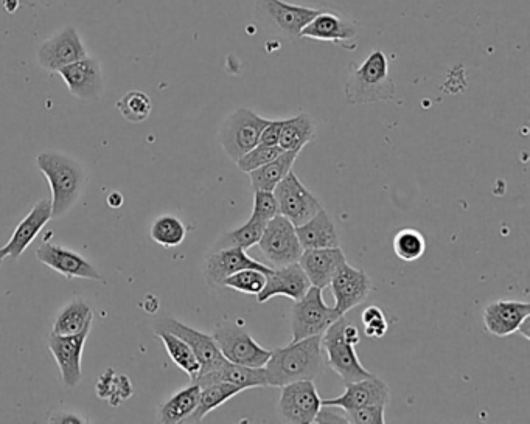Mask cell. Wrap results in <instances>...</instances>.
<instances>
[{
  "label": "cell",
  "instance_id": "cell-1",
  "mask_svg": "<svg viewBox=\"0 0 530 424\" xmlns=\"http://www.w3.org/2000/svg\"><path fill=\"white\" fill-rule=\"evenodd\" d=\"M322 334L293 341L283 348L272 350L266 362L269 387H282L294 381H316L325 372Z\"/></svg>",
  "mask_w": 530,
  "mask_h": 424
},
{
  "label": "cell",
  "instance_id": "cell-2",
  "mask_svg": "<svg viewBox=\"0 0 530 424\" xmlns=\"http://www.w3.org/2000/svg\"><path fill=\"white\" fill-rule=\"evenodd\" d=\"M36 165L50 185L53 218L67 215L77 204L86 184L80 162L66 154L46 151L36 157Z\"/></svg>",
  "mask_w": 530,
  "mask_h": 424
},
{
  "label": "cell",
  "instance_id": "cell-3",
  "mask_svg": "<svg viewBox=\"0 0 530 424\" xmlns=\"http://www.w3.org/2000/svg\"><path fill=\"white\" fill-rule=\"evenodd\" d=\"M350 105H374L395 97V83L389 75L388 58L381 50H374L358 69L353 70L346 86Z\"/></svg>",
  "mask_w": 530,
  "mask_h": 424
},
{
  "label": "cell",
  "instance_id": "cell-4",
  "mask_svg": "<svg viewBox=\"0 0 530 424\" xmlns=\"http://www.w3.org/2000/svg\"><path fill=\"white\" fill-rule=\"evenodd\" d=\"M346 322V316L339 317L322 334V350H324L325 362L328 367L344 381V383H355L361 379L370 378L374 373L364 367L360 358L356 355L355 345L350 344L344 334L342 327Z\"/></svg>",
  "mask_w": 530,
  "mask_h": 424
},
{
  "label": "cell",
  "instance_id": "cell-5",
  "mask_svg": "<svg viewBox=\"0 0 530 424\" xmlns=\"http://www.w3.org/2000/svg\"><path fill=\"white\" fill-rule=\"evenodd\" d=\"M271 120L263 119L248 108L232 112L220 129V143L229 159L237 162L241 156L259 145L260 136Z\"/></svg>",
  "mask_w": 530,
  "mask_h": 424
},
{
  "label": "cell",
  "instance_id": "cell-6",
  "mask_svg": "<svg viewBox=\"0 0 530 424\" xmlns=\"http://www.w3.org/2000/svg\"><path fill=\"white\" fill-rule=\"evenodd\" d=\"M255 13L269 32L282 38L297 39L321 10L286 4L283 0H255Z\"/></svg>",
  "mask_w": 530,
  "mask_h": 424
},
{
  "label": "cell",
  "instance_id": "cell-7",
  "mask_svg": "<svg viewBox=\"0 0 530 424\" xmlns=\"http://www.w3.org/2000/svg\"><path fill=\"white\" fill-rule=\"evenodd\" d=\"M322 291L324 289L311 286L307 294L294 303L291 310L293 341L324 334L325 330L341 317L333 306L324 302Z\"/></svg>",
  "mask_w": 530,
  "mask_h": 424
},
{
  "label": "cell",
  "instance_id": "cell-8",
  "mask_svg": "<svg viewBox=\"0 0 530 424\" xmlns=\"http://www.w3.org/2000/svg\"><path fill=\"white\" fill-rule=\"evenodd\" d=\"M259 247L272 269L297 263L304 252L297 238L296 227L282 215H277L266 224Z\"/></svg>",
  "mask_w": 530,
  "mask_h": 424
},
{
  "label": "cell",
  "instance_id": "cell-9",
  "mask_svg": "<svg viewBox=\"0 0 530 424\" xmlns=\"http://www.w3.org/2000/svg\"><path fill=\"white\" fill-rule=\"evenodd\" d=\"M212 336L224 358L234 364L265 367L266 362L271 358L272 350H266L262 345L257 344L251 334L240 325H218Z\"/></svg>",
  "mask_w": 530,
  "mask_h": 424
},
{
  "label": "cell",
  "instance_id": "cell-10",
  "mask_svg": "<svg viewBox=\"0 0 530 424\" xmlns=\"http://www.w3.org/2000/svg\"><path fill=\"white\" fill-rule=\"evenodd\" d=\"M272 193L279 204L280 215L290 219L294 227L302 226L324 209L319 199L299 181L293 171L286 174Z\"/></svg>",
  "mask_w": 530,
  "mask_h": 424
},
{
  "label": "cell",
  "instance_id": "cell-11",
  "mask_svg": "<svg viewBox=\"0 0 530 424\" xmlns=\"http://www.w3.org/2000/svg\"><path fill=\"white\" fill-rule=\"evenodd\" d=\"M277 411L285 423L310 424L318 415L322 406V398L314 381H294L280 387Z\"/></svg>",
  "mask_w": 530,
  "mask_h": 424
},
{
  "label": "cell",
  "instance_id": "cell-12",
  "mask_svg": "<svg viewBox=\"0 0 530 424\" xmlns=\"http://www.w3.org/2000/svg\"><path fill=\"white\" fill-rule=\"evenodd\" d=\"M154 328L170 331V333L175 334V336H178V338H181L182 341L190 345L196 358H198L199 365H201L198 376L215 372V370L220 369L221 365L227 361L223 353H221L217 342L213 339L212 334L195 330V328L189 327V325L182 324L181 320L175 319V317H164V319L159 320L154 325Z\"/></svg>",
  "mask_w": 530,
  "mask_h": 424
},
{
  "label": "cell",
  "instance_id": "cell-13",
  "mask_svg": "<svg viewBox=\"0 0 530 424\" xmlns=\"http://www.w3.org/2000/svg\"><path fill=\"white\" fill-rule=\"evenodd\" d=\"M92 324L84 327L80 333L60 336V334L50 333L49 350L55 358L56 365L60 369L61 379L67 389H74L80 384L81 359H83V348L91 333Z\"/></svg>",
  "mask_w": 530,
  "mask_h": 424
},
{
  "label": "cell",
  "instance_id": "cell-14",
  "mask_svg": "<svg viewBox=\"0 0 530 424\" xmlns=\"http://www.w3.org/2000/svg\"><path fill=\"white\" fill-rule=\"evenodd\" d=\"M38 63L42 69L56 73L61 67L83 60L88 55L80 35L74 27H66L42 42L38 49Z\"/></svg>",
  "mask_w": 530,
  "mask_h": 424
},
{
  "label": "cell",
  "instance_id": "cell-15",
  "mask_svg": "<svg viewBox=\"0 0 530 424\" xmlns=\"http://www.w3.org/2000/svg\"><path fill=\"white\" fill-rule=\"evenodd\" d=\"M56 73H60L70 94L78 100L89 103L102 97L105 80H103L102 64L95 58L86 56L83 60L61 67Z\"/></svg>",
  "mask_w": 530,
  "mask_h": 424
},
{
  "label": "cell",
  "instance_id": "cell-16",
  "mask_svg": "<svg viewBox=\"0 0 530 424\" xmlns=\"http://www.w3.org/2000/svg\"><path fill=\"white\" fill-rule=\"evenodd\" d=\"M328 286L332 288L335 297L333 308L339 316H346L350 310L366 302L372 291V280L366 272L344 263Z\"/></svg>",
  "mask_w": 530,
  "mask_h": 424
},
{
  "label": "cell",
  "instance_id": "cell-17",
  "mask_svg": "<svg viewBox=\"0 0 530 424\" xmlns=\"http://www.w3.org/2000/svg\"><path fill=\"white\" fill-rule=\"evenodd\" d=\"M245 269H259L266 275L272 271L271 266L263 265L260 261L249 257L245 249L226 247V249L210 251L207 255L206 263H204V277L209 285L221 286L227 277H231L235 272L245 271Z\"/></svg>",
  "mask_w": 530,
  "mask_h": 424
},
{
  "label": "cell",
  "instance_id": "cell-18",
  "mask_svg": "<svg viewBox=\"0 0 530 424\" xmlns=\"http://www.w3.org/2000/svg\"><path fill=\"white\" fill-rule=\"evenodd\" d=\"M36 258L42 265L49 266L53 271L64 275L66 279L97 280V282L102 280V274L83 255L70 251L67 247L46 241L36 251Z\"/></svg>",
  "mask_w": 530,
  "mask_h": 424
},
{
  "label": "cell",
  "instance_id": "cell-19",
  "mask_svg": "<svg viewBox=\"0 0 530 424\" xmlns=\"http://www.w3.org/2000/svg\"><path fill=\"white\" fill-rule=\"evenodd\" d=\"M52 218V199H41V201L36 202L33 209L14 229L8 243L4 247H0V260L7 257L19 260L21 255L27 251V247L36 240L39 232L46 227Z\"/></svg>",
  "mask_w": 530,
  "mask_h": 424
},
{
  "label": "cell",
  "instance_id": "cell-20",
  "mask_svg": "<svg viewBox=\"0 0 530 424\" xmlns=\"http://www.w3.org/2000/svg\"><path fill=\"white\" fill-rule=\"evenodd\" d=\"M389 401H391V389L383 379L374 375L346 384V392L342 393L341 397L322 400V404L341 407L342 411L349 412L360 409V407L372 406V404L388 406Z\"/></svg>",
  "mask_w": 530,
  "mask_h": 424
},
{
  "label": "cell",
  "instance_id": "cell-21",
  "mask_svg": "<svg viewBox=\"0 0 530 424\" xmlns=\"http://www.w3.org/2000/svg\"><path fill=\"white\" fill-rule=\"evenodd\" d=\"M310 288L311 283L304 269L300 268L299 263H293L283 268L272 269L266 275L265 286L257 299L260 303H265L272 297L285 296L296 302L302 299Z\"/></svg>",
  "mask_w": 530,
  "mask_h": 424
},
{
  "label": "cell",
  "instance_id": "cell-22",
  "mask_svg": "<svg viewBox=\"0 0 530 424\" xmlns=\"http://www.w3.org/2000/svg\"><path fill=\"white\" fill-rule=\"evenodd\" d=\"M297 263L304 269L311 286L325 289L330 285L339 268L347 263V258L341 247H327V249H308L302 252Z\"/></svg>",
  "mask_w": 530,
  "mask_h": 424
},
{
  "label": "cell",
  "instance_id": "cell-23",
  "mask_svg": "<svg viewBox=\"0 0 530 424\" xmlns=\"http://www.w3.org/2000/svg\"><path fill=\"white\" fill-rule=\"evenodd\" d=\"M530 316V303L518 300H496L485 306L482 320L485 330L496 338H507L517 333L518 327Z\"/></svg>",
  "mask_w": 530,
  "mask_h": 424
},
{
  "label": "cell",
  "instance_id": "cell-24",
  "mask_svg": "<svg viewBox=\"0 0 530 424\" xmlns=\"http://www.w3.org/2000/svg\"><path fill=\"white\" fill-rule=\"evenodd\" d=\"M360 32L355 21L344 18L333 11H321L314 16L313 21L300 32V38L313 39V41L335 42L344 46L346 42L353 41Z\"/></svg>",
  "mask_w": 530,
  "mask_h": 424
},
{
  "label": "cell",
  "instance_id": "cell-25",
  "mask_svg": "<svg viewBox=\"0 0 530 424\" xmlns=\"http://www.w3.org/2000/svg\"><path fill=\"white\" fill-rule=\"evenodd\" d=\"M192 383L198 384L199 387L215 383H229L243 390L269 387L265 367H248V365L234 364L231 361L224 362L215 372L198 376L193 379Z\"/></svg>",
  "mask_w": 530,
  "mask_h": 424
},
{
  "label": "cell",
  "instance_id": "cell-26",
  "mask_svg": "<svg viewBox=\"0 0 530 424\" xmlns=\"http://www.w3.org/2000/svg\"><path fill=\"white\" fill-rule=\"evenodd\" d=\"M297 238L304 251L338 247L339 237L327 210H319L307 223L296 227Z\"/></svg>",
  "mask_w": 530,
  "mask_h": 424
},
{
  "label": "cell",
  "instance_id": "cell-27",
  "mask_svg": "<svg viewBox=\"0 0 530 424\" xmlns=\"http://www.w3.org/2000/svg\"><path fill=\"white\" fill-rule=\"evenodd\" d=\"M201 387L192 383L184 389L173 393L167 401L157 409V421L164 424L185 423L198 406Z\"/></svg>",
  "mask_w": 530,
  "mask_h": 424
},
{
  "label": "cell",
  "instance_id": "cell-28",
  "mask_svg": "<svg viewBox=\"0 0 530 424\" xmlns=\"http://www.w3.org/2000/svg\"><path fill=\"white\" fill-rule=\"evenodd\" d=\"M299 153L297 151H282L276 159H272L268 164L249 173L252 188L265 190V192H274L280 181L285 178L286 174L293 171L294 162H296Z\"/></svg>",
  "mask_w": 530,
  "mask_h": 424
},
{
  "label": "cell",
  "instance_id": "cell-29",
  "mask_svg": "<svg viewBox=\"0 0 530 424\" xmlns=\"http://www.w3.org/2000/svg\"><path fill=\"white\" fill-rule=\"evenodd\" d=\"M316 139V123L308 114H299L293 119L283 120L279 146L283 151H300Z\"/></svg>",
  "mask_w": 530,
  "mask_h": 424
},
{
  "label": "cell",
  "instance_id": "cell-30",
  "mask_svg": "<svg viewBox=\"0 0 530 424\" xmlns=\"http://www.w3.org/2000/svg\"><path fill=\"white\" fill-rule=\"evenodd\" d=\"M241 392H245V390L229 383H215L201 387L198 406H196L193 414L185 420V423H201L206 415L215 411L217 407L223 406L231 398L237 397L238 393Z\"/></svg>",
  "mask_w": 530,
  "mask_h": 424
},
{
  "label": "cell",
  "instance_id": "cell-31",
  "mask_svg": "<svg viewBox=\"0 0 530 424\" xmlns=\"http://www.w3.org/2000/svg\"><path fill=\"white\" fill-rule=\"evenodd\" d=\"M92 320H94V311L91 305L84 300H72L56 316L52 333L60 334V336L80 333L84 327L92 324Z\"/></svg>",
  "mask_w": 530,
  "mask_h": 424
},
{
  "label": "cell",
  "instance_id": "cell-32",
  "mask_svg": "<svg viewBox=\"0 0 530 424\" xmlns=\"http://www.w3.org/2000/svg\"><path fill=\"white\" fill-rule=\"evenodd\" d=\"M154 333H156L157 338L161 339L171 361L175 362L179 369L184 370L193 381L198 376L201 365H199L198 358H196L190 345L170 331L154 328Z\"/></svg>",
  "mask_w": 530,
  "mask_h": 424
},
{
  "label": "cell",
  "instance_id": "cell-33",
  "mask_svg": "<svg viewBox=\"0 0 530 424\" xmlns=\"http://www.w3.org/2000/svg\"><path fill=\"white\" fill-rule=\"evenodd\" d=\"M95 392L100 400L109 401L111 406L117 407L133 397V386L128 376L117 375L116 370L108 369L98 378Z\"/></svg>",
  "mask_w": 530,
  "mask_h": 424
},
{
  "label": "cell",
  "instance_id": "cell-34",
  "mask_svg": "<svg viewBox=\"0 0 530 424\" xmlns=\"http://www.w3.org/2000/svg\"><path fill=\"white\" fill-rule=\"evenodd\" d=\"M265 226V223H260L259 219L251 216L248 223L243 224L238 229L231 230V232L224 233L223 237L212 247V251L226 249V247H238V249L248 251L249 247L259 244Z\"/></svg>",
  "mask_w": 530,
  "mask_h": 424
},
{
  "label": "cell",
  "instance_id": "cell-35",
  "mask_svg": "<svg viewBox=\"0 0 530 424\" xmlns=\"http://www.w3.org/2000/svg\"><path fill=\"white\" fill-rule=\"evenodd\" d=\"M150 237L157 244L171 249V247H178L184 243L187 237V227L176 216L162 215L151 224Z\"/></svg>",
  "mask_w": 530,
  "mask_h": 424
},
{
  "label": "cell",
  "instance_id": "cell-36",
  "mask_svg": "<svg viewBox=\"0 0 530 424\" xmlns=\"http://www.w3.org/2000/svg\"><path fill=\"white\" fill-rule=\"evenodd\" d=\"M426 251V240L420 230L406 227L394 237V252L400 260L406 263L420 260Z\"/></svg>",
  "mask_w": 530,
  "mask_h": 424
},
{
  "label": "cell",
  "instance_id": "cell-37",
  "mask_svg": "<svg viewBox=\"0 0 530 424\" xmlns=\"http://www.w3.org/2000/svg\"><path fill=\"white\" fill-rule=\"evenodd\" d=\"M116 106L120 114H122L123 119L131 123L145 122L150 117L151 109H153L151 98L140 91H131L123 95L117 101Z\"/></svg>",
  "mask_w": 530,
  "mask_h": 424
},
{
  "label": "cell",
  "instance_id": "cell-38",
  "mask_svg": "<svg viewBox=\"0 0 530 424\" xmlns=\"http://www.w3.org/2000/svg\"><path fill=\"white\" fill-rule=\"evenodd\" d=\"M265 283V272L259 271V269H245V271L235 272L231 277H227L221 286L249 294V296H259Z\"/></svg>",
  "mask_w": 530,
  "mask_h": 424
},
{
  "label": "cell",
  "instance_id": "cell-39",
  "mask_svg": "<svg viewBox=\"0 0 530 424\" xmlns=\"http://www.w3.org/2000/svg\"><path fill=\"white\" fill-rule=\"evenodd\" d=\"M280 146H268L259 145L252 148L251 151L241 156L240 159L235 162L243 173H251V171L257 170V168L263 167V165L271 162L272 159H276L280 153H282Z\"/></svg>",
  "mask_w": 530,
  "mask_h": 424
},
{
  "label": "cell",
  "instance_id": "cell-40",
  "mask_svg": "<svg viewBox=\"0 0 530 424\" xmlns=\"http://www.w3.org/2000/svg\"><path fill=\"white\" fill-rule=\"evenodd\" d=\"M361 320H363L364 333H366L367 338L380 339L388 333V319L378 306H367Z\"/></svg>",
  "mask_w": 530,
  "mask_h": 424
},
{
  "label": "cell",
  "instance_id": "cell-41",
  "mask_svg": "<svg viewBox=\"0 0 530 424\" xmlns=\"http://www.w3.org/2000/svg\"><path fill=\"white\" fill-rule=\"evenodd\" d=\"M280 215L279 204L276 196L272 192L257 190L254 195V209H252V218L259 219L260 223L268 224L272 218Z\"/></svg>",
  "mask_w": 530,
  "mask_h": 424
},
{
  "label": "cell",
  "instance_id": "cell-42",
  "mask_svg": "<svg viewBox=\"0 0 530 424\" xmlns=\"http://www.w3.org/2000/svg\"><path fill=\"white\" fill-rule=\"evenodd\" d=\"M386 406L381 404H372V406L360 407L355 411L346 412L349 423L355 424H384L386 417H384Z\"/></svg>",
  "mask_w": 530,
  "mask_h": 424
},
{
  "label": "cell",
  "instance_id": "cell-43",
  "mask_svg": "<svg viewBox=\"0 0 530 424\" xmlns=\"http://www.w3.org/2000/svg\"><path fill=\"white\" fill-rule=\"evenodd\" d=\"M314 423L350 424L346 412L342 411L341 407L327 406V404H322Z\"/></svg>",
  "mask_w": 530,
  "mask_h": 424
},
{
  "label": "cell",
  "instance_id": "cell-44",
  "mask_svg": "<svg viewBox=\"0 0 530 424\" xmlns=\"http://www.w3.org/2000/svg\"><path fill=\"white\" fill-rule=\"evenodd\" d=\"M283 120H271L260 136V143L268 146H279L280 134H282Z\"/></svg>",
  "mask_w": 530,
  "mask_h": 424
},
{
  "label": "cell",
  "instance_id": "cell-45",
  "mask_svg": "<svg viewBox=\"0 0 530 424\" xmlns=\"http://www.w3.org/2000/svg\"><path fill=\"white\" fill-rule=\"evenodd\" d=\"M50 423H67V424H75V423H89V420H86L84 417H80V415L72 414V412H56V414H53L52 417L49 418Z\"/></svg>",
  "mask_w": 530,
  "mask_h": 424
},
{
  "label": "cell",
  "instance_id": "cell-46",
  "mask_svg": "<svg viewBox=\"0 0 530 424\" xmlns=\"http://www.w3.org/2000/svg\"><path fill=\"white\" fill-rule=\"evenodd\" d=\"M529 322H530V316L526 317V319H524L523 322H521L520 327H518V333L523 334L524 339H527V341H529L530 339Z\"/></svg>",
  "mask_w": 530,
  "mask_h": 424
},
{
  "label": "cell",
  "instance_id": "cell-47",
  "mask_svg": "<svg viewBox=\"0 0 530 424\" xmlns=\"http://www.w3.org/2000/svg\"><path fill=\"white\" fill-rule=\"evenodd\" d=\"M25 2L30 5H39V7H50L55 0H25Z\"/></svg>",
  "mask_w": 530,
  "mask_h": 424
},
{
  "label": "cell",
  "instance_id": "cell-48",
  "mask_svg": "<svg viewBox=\"0 0 530 424\" xmlns=\"http://www.w3.org/2000/svg\"><path fill=\"white\" fill-rule=\"evenodd\" d=\"M2 261H4V260H0V268H2Z\"/></svg>",
  "mask_w": 530,
  "mask_h": 424
}]
</instances>
